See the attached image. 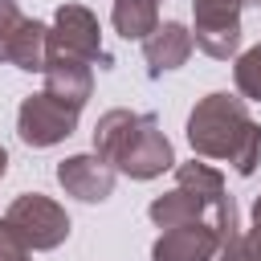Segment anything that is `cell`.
<instances>
[{"mask_svg":"<svg viewBox=\"0 0 261 261\" xmlns=\"http://www.w3.org/2000/svg\"><path fill=\"white\" fill-rule=\"evenodd\" d=\"M110 20L126 41H147L159 29V0H114Z\"/></svg>","mask_w":261,"mask_h":261,"instance_id":"5bb4252c","label":"cell"},{"mask_svg":"<svg viewBox=\"0 0 261 261\" xmlns=\"http://www.w3.org/2000/svg\"><path fill=\"white\" fill-rule=\"evenodd\" d=\"M49 29L16 8V0H0V61L24 73H45Z\"/></svg>","mask_w":261,"mask_h":261,"instance_id":"8992f818","label":"cell"},{"mask_svg":"<svg viewBox=\"0 0 261 261\" xmlns=\"http://www.w3.org/2000/svg\"><path fill=\"white\" fill-rule=\"evenodd\" d=\"M4 224H8L29 249H37V253L57 249V245L69 237V216H65V208H61L57 200L41 196V192L16 196V200L8 204V212H4Z\"/></svg>","mask_w":261,"mask_h":261,"instance_id":"277c9868","label":"cell"},{"mask_svg":"<svg viewBox=\"0 0 261 261\" xmlns=\"http://www.w3.org/2000/svg\"><path fill=\"white\" fill-rule=\"evenodd\" d=\"M220 261H261V253L249 245L245 232H232V237L220 245Z\"/></svg>","mask_w":261,"mask_h":261,"instance_id":"e0dca14e","label":"cell"},{"mask_svg":"<svg viewBox=\"0 0 261 261\" xmlns=\"http://www.w3.org/2000/svg\"><path fill=\"white\" fill-rule=\"evenodd\" d=\"M192 49H196L192 29H188V24H179V20H163V24L143 41L147 73H151V77H159V73H167V69H179V65L192 57Z\"/></svg>","mask_w":261,"mask_h":261,"instance_id":"8fae6325","label":"cell"},{"mask_svg":"<svg viewBox=\"0 0 261 261\" xmlns=\"http://www.w3.org/2000/svg\"><path fill=\"white\" fill-rule=\"evenodd\" d=\"M245 237H249V245L261 253V196L253 200V224H249V232H245Z\"/></svg>","mask_w":261,"mask_h":261,"instance_id":"ac0fdd59","label":"cell"},{"mask_svg":"<svg viewBox=\"0 0 261 261\" xmlns=\"http://www.w3.org/2000/svg\"><path fill=\"white\" fill-rule=\"evenodd\" d=\"M45 90L73 102V106H86L90 90H94V73H90V61H73V57H45Z\"/></svg>","mask_w":261,"mask_h":261,"instance_id":"7c38bea8","label":"cell"},{"mask_svg":"<svg viewBox=\"0 0 261 261\" xmlns=\"http://www.w3.org/2000/svg\"><path fill=\"white\" fill-rule=\"evenodd\" d=\"M241 4L245 0H192V12H196L192 37L200 53L228 61L241 49Z\"/></svg>","mask_w":261,"mask_h":261,"instance_id":"52a82bcc","label":"cell"},{"mask_svg":"<svg viewBox=\"0 0 261 261\" xmlns=\"http://www.w3.org/2000/svg\"><path fill=\"white\" fill-rule=\"evenodd\" d=\"M77 114H82V106L57 98L49 90H41V94H29L20 102V110H16V135L29 147H53V143H61V139H69L77 130Z\"/></svg>","mask_w":261,"mask_h":261,"instance_id":"5b68a950","label":"cell"},{"mask_svg":"<svg viewBox=\"0 0 261 261\" xmlns=\"http://www.w3.org/2000/svg\"><path fill=\"white\" fill-rule=\"evenodd\" d=\"M220 245L224 237L212 220H192V224L163 228L159 241L151 245V261H216Z\"/></svg>","mask_w":261,"mask_h":261,"instance_id":"9c48e42d","label":"cell"},{"mask_svg":"<svg viewBox=\"0 0 261 261\" xmlns=\"http://www.w3.org/2000/svg\"><path fill=\"white\" fill-rule=\"evenodd\" d=\"M139 122H143V114H135V110H106L98 118V126H94V155H102L114 167L118 155H122V147L139 130Z\"/></svg>","mask_w":261,"mask_h":261,"instance_id":"4fadbf2b","label":"cell"},{"mask_svg":"<svg viewBox=\"0 0 261 261\" xmlns=\"http://www.w3.org/2000/svg\"><path fill=\"white\" fill-rule=\"evenodd\" d=\"M232 82H237V94L249 98V102H261V45L245 49L232 65Z\"/></svg>","mask_w":261,"mask_h":261,"instance_id":"9a60e30c","label":"cell"},{"mask_svg":"<svg viewBox=\"0 0 261 261\" xmlns=\"http://www.w3.org/2000/svg\"><path fill=\"white\" fill-rule=\"evenodd\" d=\"M0 261H33V249L0 220Z\"/></svg>","mask_w":261,"mask_h":261,"instance_id":"2e32d148","label":"cell"},{"mask_svg":"<svg viewBox=\"0 0 261 261\" xmlns=\"http://www.w3.org/2000/svg\"><path fill=\"white\" fill-rule=\"evenodd\" d=\"M57 184L82 204H102L114 192V167L102 155H69L57 163Z\"/></svg>","mask_w":261,"mask_h":261,"instance_id":"30bf717a","label":"cell"},{"mask_svg":"<svg viewBox=\"0 0 261 261\" xmlns=\"http://www.w3.org/2000/svg\"><path fill=\"white\" fill-rule=\"evenodd\" d=\"M188 143L200 159H224L237 175H253L261 163V126L241 94H208L188 114Z\"/></svg>","mask_w":261,"mask_h":261,"instance_id":"6da1fadb","label":"cell"},{"mask_svg":"<svg viewBox=\"0 0 261 261\" xmlns=\"http://www.w3.org/2000/svg\"><path fill=\"white\" fill-rule=\"evenodd\" d=\"M45 57H73V61H98L102 69L110 65V53L102 49V24L86 4H61L53 12L49 29V49Z\"/></svg>","mask_w":261,"mask_h":261,"instance_id":"3957f363","label":"cell"},{"mask_svg":"<svg viewBox=\"0 0 261 261\" xmlns=\"http://www.w3.org/2000/svg\"><path fill=\"white\" fill-rule=\"evenodd\" d=\"M147 216L159 228H175V224H192V220H212L224 241L237 232V204L224 192V175L212 171L208 163H196V159L175 167V188L167 196H155Z\"/></svg>","mask_w":261,"mask_h":261,"instance_id":"7a4b0ae2","label":"cell"},{"mask_svg":"<svg viewBox=\"0 0 261 261\" xmlns=\"http://www.w3.org/2000/svg\"><path fill=\"white\" fill-rule=\"evenodd\" d=\"M4 171H8V151L0 147V179H4Z\"/></svg>","mask_w":261,"mask_h":261,"instance_id":"d6986e66","label":"cell"},{"mask_svg":"<svg viewBox=\"0 0 261 261\" xmlns=\"http://www.w3.org/2000/svg\"><path fill=\"white\" fill-rule=\"evenodd\" d=\"M167 167H175L171 143H167V135L159 130V118H155V114H143L139 130H135L130 143L122 147L114 171H122V175H130V179H155V175H163Z\"/></svg>","mask_w":261,"mask_h":261,"instance_id":"ba28073f","label":"cell"}]
</instances>
